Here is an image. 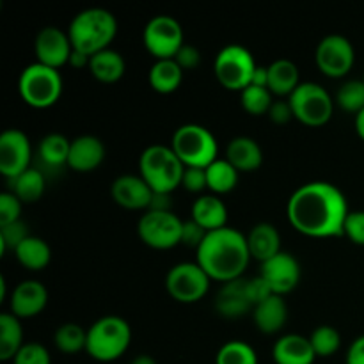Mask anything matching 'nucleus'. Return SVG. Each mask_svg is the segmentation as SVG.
<instances>
[{
	"label": "nucleus",
	"mask_w": 364,
	"mask_h": 364,
	"mask_svg": "<svg viewBox=\"0 0 364 364\" xmlns=\"http://www.w3.org/2000/svg\"><path fill=\"white\" fill-rule=\"evenodd\" d=\"M348 203L343 192L329 181H309L290 196L288 223L309 238L343 237Z\"/></svg>",
	"instance_id": "f257e3e1"
},
{
	"label": "nucleus",
	"mask_w": 364,
	"mask_h": 364,
	"mask_svg": "<svg viewBox=\"0 0 364 364\" xmlns=\"http://www.w3.org/2000/svg\"><path fill=\"white\" fill-rule=\"evenodd\" d=\"M251 259L247 237L230 226L210 231L196 249V263L210 279L223 284L242 279Z\"/></svg>",
	"instance_id": "f03ea898"
},
{
	"label": "nucleus",
	"mask_w": 364,
	"mask_h": 364,
	"mask_svg": "<svg viewBox=\"0 0 364 364\" xmlns=\"http://www.w3.org/2000/svg\"><path fill=\"white\" fill-rule=\"evenodd\" d=\"M68 36L75 50L92 57L110 48L117 36V20L103 7H89L75 14L68 25Z\"/></svg>",
	"instance_id": "7ed1b4c3"
},
{
	"label": "nucleus",
	"mask_w": 364,
	"mask_h": 364,
	"mask_svg": "<svg viewBox=\"0 0 364 364\" xmlns=\"http://www.w3.org/2000/svg\"><path fill=\"white\" fill-rule=\"evenodd\" d=\"M183 171L185 166L171 146H148L139 156V176L153 192L173 194L178 187H181Z\"/></svg>",
	"instance_id": "20e7f679"
},
{
	"label": "nucleus",
	"mask_w": 364,
	"mask_h": 364,
	"mask_svg": "<svg viewBox=\"0 0 364 364\" xmlns=\"http://www.w3.org/2000/svg\"><path fill=\"white\" fill-rule=\"evenodd\" d=\"M132 343V327L124 318L107 315L87 329L85 352L98 363H112L123 358Z\"/></svg>",
	"instance_id": "39448f33"
},
{
	"label": "nucleus",
	"mask_w": 364,
	"mask_h": 364,
	"mask_svg": "<svg viewBox=\"0 0 364 364\" xmlns=\"http://www.w3.org/2000/svg\"><path fill=\"white\" fill-rule=\"evenodd\" d=\"M171 148L185 167L206 169L219 159V144L208 128L196 123L181 124L171 139Z\"/></svg>",
	"instance_id": "423d86ee"
},
{
	"label": "nucleus",
	"mask_w": 364,
	"mask_h": 364,
	"mask_svg": "<svg viewBox=\"0 0 364 364\" xmlns=\"http://www.w3.org/2000/svg\"><path fill=\"white\" fill-rule=\"evenodd\" d=\"M21 100L32 109H48L55 105L63 95V77L59 70L32 63L21 71L18 80Z\"/></svg>",
	"instance_id": "0eeeda50"
},
{
	"label": "nucleus",
	"mask_w": 364,
	"mask_h": 364,
	"mask_svg": "<svg viewBox=\"0 0 364 364\" xmlns=\"http://www.w3.org/2000/svg\"><path fill=\"white\" fill-rule=\"evenodd\" d=\"M256 68L258 64L245 46L228 45L217 53L213 73L224 89L242 92L251 85Z\"/></svg>",
	"instance_id": "6e6552de"
},
{
	"label": "nucleus",
	"mask_w": 364,
	"mask_h": 364,
	"mask_svg": "<svg viewBox=\"0 0 364 364\" xmlns=\"http://www.w3.org/2000/svg\"><path fill=\"white\" fill-rule=\"evenodd\" d=\"M288 100L294 110V117L306 127H323L334 114L333 96L326 87L315 82H302Z\"/></svg>",
	"instance_id": "1a4fd4ad"
},
{
	"label": "nucleus",
	"mask_w": 364,
	"mask_h": 364,
	"mask_svg": "<svg viewBox=\"0 0 364 364\" xmlns=\"http://www.w3.org/2000/svg\"><path fill=\"white\" fill-rule=\"evenodd\" d=\"M183 220L173 212L148 210L137 223V235L141 242L156 251H167L181 244Z\"/></svg>",
	"instance_id": "9d476101"
},
{
	"label": "nucleus",
	"mask_w": 364,
	"mask_h": 364,
	"mask_svg": "<svg viewBox=\"0 0 364 364\" xmlns=\"http://www.w3.org/2000/svg\"><path fill=\"white\" fill-rule=\"evenodd\" d=\"M142 43L155 60L174 59L185 45L183 28L176 18L169 14H156L142 31Z\"/></svg>",
	"instance_id": "9b49d317"
},
{
	"label": "nucleus",
	"mask_w": 364,
	"mask_h": 364,
	"mask_svg": "<svg viewBox=\"0 0 364 364\" xmlns=\"http://www.w3.org/2000/svg\"><path fill=\"white\" fill-rule=\"evenodd\" d=\"M212 279L196 262L178 263L166 276V290L176 302L194 304L206 297Z\"/></svg>",
	"instance_id": "f8f14e48"
},
{
	"label": "nucleus",
	"mask_w": 364,
	"mask_h": 364,
	"mask_svg": "<svg viewBox=\"0 0 364 364\" xmlns=\"http://www.w3.org/2000/svg\"><path fill=\"white\" fill-rule=\"evenodd\" d=\"M318 70L329 78H343L350 73L355 63L352 43L341 34H329L318 43L315 52Z\"/></svg>",
	"instance_id": "ddd939ff"
},
{
	"label": "nucleus",
	"mask_w": 364,
	"mask_h": 364,
	"mask_svg": "<svg viewBox=\"0 0 364 364\" xmlns=\"http://www.w3.org/2000/svg\"><path fill=\"white\" fill-rule=\"evenodd\" d=\"M32 146L27 134L18 128H7L0 134V174L13 181L31 169Z\"/></svg>",
	"instance_id": "4468645a"
},
{
	"label": "nucleus",
	"mask_w": 364,
	"mask_h": 364,
	"mask_svg": "<svg viewBox=\"0 0 364 364\" xmlns=\"http://www.w3.org/2000/svg\"><path fill=\"white\" fill-rule=\"evenodd\" d=\"M259 277L269 284L274 295H288L301 283V265L297 258L287 251H281L269 262L262 263Z\"/></svg>",
	"instance_id": "2eb2a0df"
},
{
	"label": "nucleus",
	"mask_w": 364,
	"mask_h": 364,
	"mask_svg": "<svg viewBox=\"0 0 364 364\" xmlns=\"http://www.w3.org/2000/svg\"><path fill=\"white\" fill-rule=\"evenodd\" d=\"M71 52H73V45H71L68 31L64 32L59 27L50 25V27H43L36 36V63L43 64V66L59 70L70 63Z\"/></svg>",
	"instance_id": "dca6fc26"
},
{
	"label": "nucleus",
	"mask_w": 364,
	"mask_h": 364,
	"mask_svg": "<svg viewBox=\"0 0 364 364\" xmlns=\"http://www.w3.org/2000/svg\"><path fill=\"white\" fill-rule=\"evenodd\" d=\"M153 194L155 192L139 174H123V176H117L110 185V196L114 203L132 212H139V210L148 212Z\"/></svg>",
	"instance_id": "f3484780"
},
{
	"label": "nucleus",
	"mask_w": 364,
	"mask_h": 364,
	"mask_svg": "<svg viewBox=\"0 0 364 364\" xmlns=\"http://www.w3.org/2000/svg\"><path fill=\"white\" fill-rule=\"evenodd\" d=\"M48 304V290L43 283L36 279L21 281L16 284L9 299V313L16 318H34L41 315Z\"/></svg>",
	"instance_id": "a211bd4d"
},
{
	"label": "nucleus",
	"mask_w": 364,
	"mask_h": 364,
	"mask_svg": "<svg viewBox=\"0 0 364 364\" xmlns=\"http://www.w3.org/2000/svg\"><path fill=\"white\" fill-rule=\"evenodd\" d=\"M215 309L223 318L235 320L252 313L255 304L247 291V279H237L223 284L215 297Z\"/></svg>",
	"instance_id": "6ab92c4d"
},
{
	"label": "nucleus",
	"mask_w": 364,
	"mask_h": 364,
	"mask_svg": "<svg viewBox=\"0 0 364 364\" xmlns=\"http://www.w3.org/2000/svg\"><path fill=\"white\" fill-rule=\"evenodd\" d=\"M105 146L95 135H80L71 141L68 167L75 173H92L105 160Z\"/></svg>",
	"instance_id": "aec40b11"
},
{
	"label": "nucleus",
	"mask_w": 364,
	"mask_h": 364,
	"mask_svg": "<svg viewBox=\"0 0 364 364\" xmlns=\"http://www.w3.org/2000/svg\"><path fill=\"white\" fill-rule=\"evenodd\" d=\"M252 322L263 334H277L288 322V304L281 295H270L252 309Z\"/></svg>",
	"instance_id": "412c9836"
},
{
	"label": "nucleus",
	"mask_w": 364,
	"mask_h": 364,
	"mask_svg": "<svg viewBox=\"0 0 364 364\" xmlns=\"http://www.w3.org/2000/svg\"><path fill=\"white\" fill-rule=\"evenodd\" d=\"M272 358L276 364H313L316 354L309 338L301 334H284L274 343Z\"/></svg>",
	"instance_id": "4be33fe9"
},
{
	"label": "nucleus",
	"mask_w": 364,
	"mask_h": 364,
	"mask_svg": "<svg viewBox=\"0 0 364 364\" xmlns=\"http://www.w3.org/2000/svg\"><path fill=\"white\" fill-rule=\"evenodd\" d=\"M245 237H247V247L249 252H251V258L259 262V265L269 262L270 258L281 252V235L274 224H255Z\"/></svg>",
	"instance_id": "5701e85b"
},
{
	"label": "nucleus",
	"mask_w": 364,
	"mask_h": 364,
	"mask_svg": "<svg viewBox=\"0 0 364 364\" xmlns=\"http://www.w3.org/2000/svg\"><path fill=\"white\" fill-rule=\"evenodd\" d=\"M224 159L238 171V173H252L258 171L263 164V151L258 142L247 135H238L231 139L226 148Z\"/></svg>",
	"instance_id": "b1692460"
},
{
	"label": "nucleus",
	"mask_w": 364,
	"mask_h": 364,
	"mask_svg": "<svg viewBox=\"0 0 364 364\" xmlns=\"http://www.w3.org/2000/svg\"><path fill=\"white\" fill-rule=\"evenodd\" d=\"M191 219L205 231H217L228 226V206L219 196H199L191 210Z\"/></svg>",
	"instance_id": "393cba45"
},
{
	"label": "nucleus",
	"mask_w": 364,
	"mask_h": 364,
	"mask_svg": "<svg viewBox=\"0 0 364 364\" xmlns=\"http://www.w3.org/2000/svg\"><path fill=\"white\" fill-rule=\"evenodd\" d=\"M269 68V91L277 98H290L302 84L301 73L294 60L277 59Z\"/></svg>",
	"instance_id": "a878e982"
},
{
	"label": "nucleus",
	"mask_w": 364,
	"mask_h": 364,
	"mask_svg": "<svg viewBox=\"0 0 364 364\" xmlns=\"http://www.w3.org/2000/svg\"><path fill=\"white\" fill-rule=\"evenodd\" d=\"M89 71L102 84H116L123 78L124 71H127V63L119 52L107 48L91 57Z\"/></svg>",
	"instance_id": "bb28decb"
},
{
	"label": "nucleus",
	"mask_w": 364,
	"mask_h": 364,
	"mask_svg": "<svg viewBox=\"0 0 364 364\" xmlns=\"http://www.w3.org/2000/svg\"><path fill=\"white\" fill-rule=\"evenodd\" d=\"M183 73L185 71L178 66L174 59L155 60L149 68L148 82L153 91L159 92V95H171L183 82Z\"/></svg>",
	"instance_id": "cd10ccee"
},
{
	"label": "nucleus",
	"mask_w": 364,
	"mask_h": 364,
	"mask_svg": "<svg viewBox=\"0 0 364 364\" xmlns=\"http://www.w3.org/2000/svg\"><path fill=\"white\" fill-rule=\"evenodd\" d=\"M14 256H16L18 263L23 269L38 272V270H43L48 267L50 259H52V251H50V245L43 238L31 235V237L25 238L14 249Z\"/></svg>",
	"instance_id": "c85d7f7f"
},
{
	"label": "nucleus",
	"mask_w": 364,
	"mask_h": 364,
	"mask_svg": "<svg viewBox=\"0 0 364 364\" xmlns=\"http://www.w3.org/2000/svg\"><path fill=\"white\" fill-rule=\"evenodd\" d=\"M23 345V329H21L20 318H16L13 313H2L0 315V359L13 361Z\"/></svg>",
	"instance_id": "c756f323"
},
{
	"label": "nucleus",
	"mask_w": 364,
	"mask_h": 364,
	"mask_svg": "<svg viewBox=\"0 0 364 364\" xmlns=\"http://www.w3.org/2000/svg\"><path fill=\"white\" fill-rule=\"evenodd\" d=\"M238 173L226 159H217L212 166L206 167V178H208V191L213 196H224L235 191L238 185Z\"/></svg>",
	"instance_id": "7c9ffc66"
},
{
	"label": "nucleus",
	"mask_w": 364,
	"mask_h": 364,
	"mask_svg": "<svg viewBox=\"0 0 364 364\" xmlns=\"http://www.w3.org/2000/svg\"><path fill=\"white\" fill-rule=\"evenodd\" d=\"M71 141L63 134H48L39 141L38 155L41 162L48 167L68 166Z\"/></svg>",
	"instance_id": "2f4dec72"
},
{
	"label": "nucleus",
	"mask_w": 364,
	"mask_h": 364,
	"mask_svg": "<svg viewBox=\"0 0 364 364\" xmlns=\"http://www.w3.org/2000/svg\"><path fill=\"white\" fill-rule=\"evenodd\" d=\"M45 176L39 169H27L20 176L13 180V194L20 199L21 203H38L41 196L45 194Z\"/></svg>",
	"instance_id": "473e14b6"
},
{
	"label": "nucleus",
	"mask_w": 364,
	"mask_h": 364,
	"mask_svg": "<svg viewBox=\"0 0 364 364\" xmlns=\"http://www.w3.org/2000/svg\"><path fill=\"white\" fill-rule=\"evenodd\" d=\"M53 345H55L57 350L66 355L78 354V352L85 350V345H87V331L82 326H78V323H63L53 333Z\"/></svg>",
	"instance_id": "72a5a7b5"
},
{
	"label": "nucleus",
	"mask_w": 364,
	"mask_h": 364,
	"mask_svg": "<svg viewBox=\"0 0 364 364\" xmlns=\"http://www.w3.org/2000/svg\"><path fill=\"white\" fill-rule=\"evenodd\" d=\"M215 364H258V354L245 341L231 340L219 348Z\"/></svg>",
	"instance_id": "f704fd0d"
},
{
	"label": "nucleus",
	"mask_w": 364,
	"mask_h": 364,
	"mask_svg": "<svg viewBox=\"0 0 364 364\" xmlns=\"http://www.w3.org/2000/svg\"><path fill=\"white\" fill-rule=\"evenodd\" d=\"M242 109L251 116H267L274 103V95L267 87L249 85L240 92Z\"/></svg>",
	"instance_id": "c9c22d12"
},
{
	"label": "nucleus",
	"mask_w": 364,
	"mask_h": 364,
	"mask_svg": "<svg viewBox=\"0 0 364 364\" xmlns=\"http://www.w3.org/2000/svg\"><path fill=\"white\" fill-rule=\"evenodd\" d=\"M309 341L316 358H331L341 347V334L333 326H320L309 334Z\"/></svg>",
	"instance_id": "e433bc0d"
},
{
	"label": "nucleus",
	"mask_w": 364,
	"mask_h": 364,
	"mask_svg": "<svg viewBox=\"0 0 364 364\" xmlns=\"http://www.w3.org/2000/svg\"><path fill=\"white\" fill-rule=\"evenodd\" d=\"M340 109H343L345 112L350 114H359L364 109V80H347L341 84V87L338 89L336 98H334Z\"/></svg>",
	"instance_id": "4c0bfd02"
},
{
	"label": "nucleus",
	"mask_w": 364,
	"mask_h": 364,
	"mask_svg": "<svg viewBox=\"0 0 364 364\" xmlns=\"http://www.w3.org/2000/svg\"><path fill=\"white\" fill-rule=\"evenodd\" d=\"M28 237H31V233H28L27 224L23 220L2 226L0 228V251H2V255H6L9 249L14 252V249Z\"/></svg>",
	"instance_id": "58836bf2"
},
{
	"label": "nucleus",
	"mask_w": 364,
	"mask_h": 364,
	"mask_svg": "<svg viewBox=\"0 0 364 364\" xmlns=\"http://www.w3.org/2000/svg\"><path fill=\"white\" fill-rule=\"evenodd\" d=\"M13 364H52V358H50L48 348L43 347L41 343L28 341L14 355Z\"/></svg>",
	"instance_id": "ea45409f"
},
{
	"label": "nucleus",
	"mask_w": 364,
	"mask_h": 364,
	"mask_svg": "<svg viewBox=\"0 0 364 364\" xmlns=\"http://www.w3.org/2000/svg\"><path fill=\"white\" fill-rule=\"evenodd\" d=\"M21 205L23 203L13 192L0 194V228L21 220Z\"/></svg>",
	"instance_id": "a19ab883"
},
{
	"label": "nucleus",
	"mask_w": 364,
	"mask_h": 364,
	"mask_svg": "<svg viewBox=\"0 0 364 364\" xmlns=\"http://www.w3.org/2000/svg\"><path fill=\"white\" fill-rule=\"evenodd\" d=\"M181 187L191 194H201L208 188V178H206V169L199 167H185L183 178H181Z\"/></svg>",
	"instance_id": "79ce46f5"
},
{
	"label": "nucleus",
	"mask_w": 364,
	"mask_h": 364,
	"mask_svg": "<svg viewBox=\"0 0 364 364\" xmlns=\"http://www.w3.org/2000/svg\"><path fill=\"white\" fill-rule=\"evenodd\" d=\"M343 237H347L352 244L364 245V210H355L348 213L345 220Z\"/></svg>",
	"instance_id": "37998d69"
},
{
	"label": "nucleus",
	"mask_w": 364,
	"mask_h": 364,
	"mask_svg": "<svg viewBox=\"0 0 364 364\" xmlns=\"http://www.w3.org/2000/svg\"><path fill=\"white\" fill-rule=\"evenodd\" d=\"M208 231L203 230L199 224H196L194 220L188 219L183 220V233H181V244L187 245V247L198 249L203 244V240L206 238Z\"/></svg>",
	"instance_id": "c03bdc74"
},
{
	"label": "nucleus",
	"mask_w": 364,
	"mask_h": 364,
	"mask_svg": "<svg viewBox=\"0 0 364 364\" xmlns=\"http://www.w3.org/2000/svg\"><path fill=\"white\" fill-rule=\"evenodd\" d=\"M267 116H269V119L272 121L274 124H287L290 123L291 119H295L294 110H291V105H290V100H284V98L274 100L272 107H270Z\"/></svg>",
	"instance_id": "a18cd8bd"
},
{
	"label": "nucleus",
	"mask_w": 364,
	"mask_h": 364,
	"mask_svg": "<svg viewBox=\"0 0 364 364\" xmlns=\"http://www.w3.org/2000/svg\"><path fill=\"white\" fill-rule=\"evenodd\" d=\"M174 60H176L178 66H180L183 71L196 70V68L199 66V63H201V52H199L196 46L187 45V43H185V45L180 48V52L176 53Z\"/></svg>",
	"instance_id": "49530a36"
},
{
	"label": "nucleus",
	"mask_w": 364,
	"mask_h": 364,
	"mask_svg": "<svg viewBox=\"0 0 364 364\" xmlns=\"http://www.w3.org/2000/svg\"><path fill=\"white\" fill-rule=\"evenodd\" d=\"M347 364H364V334L363 336L355 338L352 345L347 350V358H345Z\"/></svg>",
	"instance_id": "de8ad7c7"
},
{
	"label": "nucleus",
	"mask_w": 364,
	"mask_h": 364,
	"mask_svg": "<svg viewBox=\"0 0 364 364\" xmlns=\"http://www.w3.org/2000/svg\"><path fill=\"white\" fill-rule=\"evenodd\" d=\"M171 206H173L171 194H160V192H155L151 199V205H149L148 210H155V212H173Z\"/></svg>",
	"instance_id": "09e8293b"
},
{
	"label": "nucleus",
	"mask_w": 364,
	"mask_h": 364,
	"mask_svg": "<svg viewBox=\"0 0 364 364\" xmlns=\"http://www.w3.org/2000/svg\"><path fill=\"white\" fill-rule=\"evenodd\" d=\"M89 63H91V57L85 55L84 52H78V50L73 48V52H71V57H70V66L75 68V70H84V68H87L89 70Z\"/></svg>",
	"instance_id": "8fccbe9b"
},
{
	"label": "nucleus",
	"mask_w": 364,
	"mask_h": 364,
	"mask_svg": "<svg viewBox=\"0 0 364 364\" xmlns=\"http://www.w3.org/2000/svg\"><path fill=\"white\" fill-rule=\"evenodd\" d=\"M251 85H258V87L269 89V68H267V66L256 68L255 75H252Z\"/></svg>",
	"instance_id": "3c124183"
},
{
	"label": "nucleus",
	"mask_w": 364,
	"mask_h": 364,
	"mask_svg": "<svg viewBox=\"0 0 364 364\" xmlns=\"http://www.w3.org/2000/svg\"><path fill=\"white\" fill-rule=\"evenodd\" d=\"M354 124H355V132H358L359 139H363L364 141V109L359 114H355Z\"/></svg>",
	"instance_id": "603ef678"
},
{
	"label": "nucleus",
	"mask_w": 364,
	"mask_h": 364,
	"mask_svg": "<svg viewBox=\"0 0 364 364\" xmlns=\"http://www.w3.org/2000/svg\"><path fill=\"white\" fill-rule=\"evenodd\" d=\"M130 364H156V361L151 358V355L141 354V355H137V358H135Z\"/></svg>",
	"instance_id": "864d4df0"
},
{
	"label": "nucleus",
	"mask_w": 364,
	"mask_h": 364,
	"mask_svg": "<svg viewBox=\"0 0 364 364\" xmlns=\"http://www.w3.org/2000/svg\"><path fill=\"white\" fill-rule=\"evenodd\" d=\"M363 80H364V77H363Z\"/></svg>",
	"instance_id": "5fc2aeb1"
}]
</instances>
